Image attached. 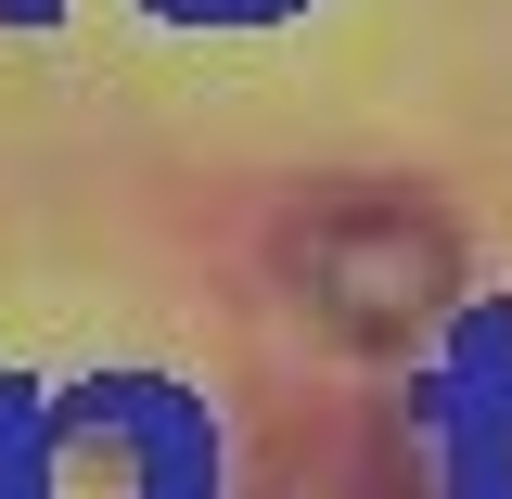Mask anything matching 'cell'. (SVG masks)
<instances>
[{
	"instance_id": "5b68a950",
	"label": "cell",
	"mask_w": 512,
	"mask_h": 499,
	"mask_svg": "<svg viewBox=\"0 0 512 499\" xmlns=\"http://www.w3.org/2000/svg\"><path fill=\"white\" fill-rule=\"evenodd\" d=\"M128 13L180 26V39H244V26H282V13H308V0H128Z\"/></svg>"
},
{
	"instance_id": "3957f363",
	"label": "cell",
	"mask_w": 512,
	"mask_h": 499,
	"mask_svg": "<svg viewBox=\"0 0 512 499\" xmlns=\"http://www.w3.org/2000/svg\"><path fill=\"white\" fill-rule=\"evenodd\" d=\"M295 295L346 333H410V320L448 308V244L397 205H359V218H320L295 244Z\"/></svg>"
},
{
	"instance_id": "277c9868",
	"label": "cell",
	"mask_w": 512,
	"mask_h": 499,
	"mask_svg": "<svg viewBox=\"0 0 512 499\" xmlns=\"http://www.w3.org/2000/svg\"><path fill=\"white\" fill-rule=\"evenodd\" d=\"M0 499H64V384L0 372Z\"/></svg>"
},
{
	"instance_id": "6da1fadb",
	"label": "cell",
	"mask_w": 512,
	"mask_h": 499,
	"mask_svg": "<svg viewBox=\"0 0 512 499\" xmlns=\"http://www.w3.org/2000/svg\"><path fill=\"white\" fill-rule=\"evenodd\" d=\"M397 436L423 461V499H512V295L436 308V346L397 397Z\"/></svg>"
},
{
	"instance_id": "8992f818",
	"label": "cell",
	"mask_w": 512,
	"mask_h": 499,
	"mask_svg": "<svg viewBox=\"0 0 512 499\" xmlns=\"http://www.w3.org/2000/svg\"><path fill=\"white\" fill-rule=\"evenodd\" d=\"M52 13H64V0H0V26H52Z\"/></svg>"
},
{
	"instance_id": "7a4b0ae2",
	"label": "cell",
	"mask_w": 512,
	"mask_h": 499,
	"mask_svg": "<svg viewBox=\"0 0 512 499\" xmlns=\"http://www.w3.org/2000/svg\"><path fill=\"white\" fill-rule=\"evenodd\" d=\"M64 436L90 461H116L128 499H231V436L218 397L180 372H90L64 384Z\"/></svg>"
}]
</instances>
